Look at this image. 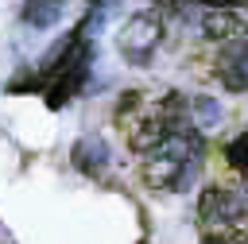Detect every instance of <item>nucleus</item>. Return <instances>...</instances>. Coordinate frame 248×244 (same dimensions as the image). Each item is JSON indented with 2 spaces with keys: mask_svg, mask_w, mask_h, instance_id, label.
<instances>
[{
  "mask_svg": "<svg viewBox=\"0 0 248 244\" xmlns=\"http://www.w3.org/2000/svg\"><path fill=\"white\" fill-rule=\"evenodd\" d=\"M202 170V132L194 124L186 128H174L155 151L143 155L140 163V178L151 186V190H163V194H174V190H186Z\"/></svg>",
  "mask_w": 248,
  "mask_h": 244,
  "instance_id": "nucleus-1",
  "label": "nucleus"
},
{
  "mask_svg": "<svg viewBox=\"0 0 248 244\" xmlns=\"http://www.w3.org/2000/svg\"><path fill=\"white\" fill-rule=\"evenodd\" d=\"M198 221L213 229H248V186H209L198 198Z\"/></svg>",
  "mask_w": 248,
  "mask_h": 244,
  "instance_id": "nucleus-2",
  "label": "nucleus"
},
{
  "mask_svg": "<svg viewBox=\"0 0 248 244\" xmlns=\"http://www.w3.org/2000/svg\"><path fill=\"white\" fill-rule=\"evenodd\" d=\"M159 39H163V15L143 8V12L128 15L124 27L116 31V50L128 66H147L159 50Z\"/></svg>",
  "mask_w": 248,
  "mask_h": 244,
  "instance_id": "nucleus-3",
  "label": "nucleus"
},
{
  "mask_svg": "<svg viewBox=\"0 0 248 244\" xmlns=\"http://www.w3.org/2000/svg\"><path fill=\"white\" fill-rule=\"evenodd\" d=\"M213 74L229 93H248V39H229L213 54Z\"/></svg>",
  "mask_w": 248,
  "mask_h": 244,
  "instance_id": "nucleus-4",
  "label": "nucleus"
},
{
  "mask_svg": "<svg viewBox=\"0 0 248 244\" xmlns=\"http://www.w3.org/2000/svg\"><path fill=\"white\" fill-rule=\"evenodd\" d=\"M244 31H248V23L240 19V15H232V12H209V15H202V35L209 39V43H229V39H244Z\"/></svg>",
  "mask_w": 248,
  "mask_h": 244,
  "instance_id": "nucleus-5",
  "label": "nucleus"
},
{
  "mask_svg": "<svg viewBox=\"0 0 248 244\" xmlns=\"http://www.w3.org/2000/svg\"><path fill=\"white\" fill-rule=\"evenodd\" d=\"M105 163H108V151H105V143L97 136H85V139L74 143V167L78 170L97 174V170H105Z\"/></svg>",
  "mask_w": 248,
  "mask_h": 244,
  "instance_id": "nucleus-6",
  "label": "nucleus"
},
{
  "mask_svg": "<svg viewBox=\"0 0 248 244\" xmlns=\"http://www.w3.org/2000/svg\"><path fill=\"white\" fill-rule=\"evenodd\" d=\"M58 15H62L58 0H27L23 4V23H31V27H54Z\"/></svg>",
  "mask_w": 248,
  "mask_h": 244,
  "instance_id": "nucleus-7",
  "label": "nucleus"
},
{
  "mask_svg": "<svg viewBox=\"0 0 248 244\" xmlns=\"http://www.w3.org/2000/svg\"><path fill=\"white\" fill-rule=\"evenodd\" d=\"M190 124H194L198 132L217 128V124H221V105H217L213 97H190Z\"/></svg>",
  "mask_w": 248,
  "mask_h": 244,
  "instance_id": "nucleus-8",
  "label": "nucleus"
},
{
  "mask_svg": "<svg viewBox=\"0 0 248 244\" xmlns=\"http://www.w3.org/2000/svg\"><path fill=\"white\" fill-rule=\"evenodd\" d=\"M225 159H229V167H232L236 174H244V178H248V132H240V136H232V139H229Z\"/></svg>",
  "mask_w": 248,
  "mask_h": 244,
  "instance_id": "nucleus-9",
  "label": "nucleus"
},
{
  "mask_svg": "<svg viewBox=\"0 0 248 244\" xmlns=\"http://www.w3.org/2000/svg\"><path fill=\"white\" fill-rule=\"evenodd\" d=\"M202 244H248V229H213L202 236Z\"/></svg>",
  "mask_w": 248,
  "mask_h": 244,
  "instance_id": "nucleus-10",
  "label": "nucleus"
},
{
  "mask_svg": "<svg viewBox=\"0 0 248 244\" xmlns=\"http://www.w3.org/2000/svg\"><path fill=\"white\" fill-rule=\"evenodd\" d=\"M202 8H209V12H240V8H248V0H198Z\"/></svg>",
  "mask_w": 248,
  "mask_h": 244,
  "instance_id": "nucleus-11",
  "label": "nucleus"
},
{
  "mask_svg": "<svg viewBox=\"0 0 248 244\" xmlns=\"http://www.w3.org/2000/svg\"><path fill=\"white\" fill-rule=\"evenodd\" d=\"M89 4H93V8H105V4H112V0H89Z\"/></svg>",
  "mask_w": 248,
  "mask_h": 244,
  "instance_id": "nucleus-12",
  "label": "nucleus"
},
{
  "mask_svg": "<svg viewBox=\"0 0 248 244\" xmlns=\"http://www.w3.org/2000/svg\"><path fill=\"white\" fill-rule=\"evenodd\" d=\"M58 4H66V0H58Z\"/></svg>",
  "mask_w": 248,
  "mask_h": 244,
  "instance_id": "nucleus-13",
  "label": "nucleus"
}]
</instances>
